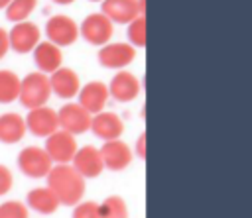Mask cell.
<instances>
[{
    "label": "cell",
    "mask_w": 252,
    "mask_h": 218,
    "mask_svg": "<svg viewBox=\"0 0 252 218\" xmlns=\"http://www.w3.org/2000/svg\"><path fill=\"white\" fill-rule=\"evenodd\" d=\"M100 12L110 18L112 24H128L138 16H144L140 12L138 0H102L100 2Z\"/></svg>",
    "instance_id": "obj_18"
},
{
    "label": "cell",
    "mask_w": 252,
    "mask_h": 218,
    "mask_svg": "<svg viewBox=\"0 0 252 218\" xmlns=\"http://www.w3.org/2000/svg\"><path fill=\"white\" fill-rule=\"evenodd\" d=\"M53 167V161L45 147L39 145H28L18 153V169L30 177V179H41L45 177Z\"/></svg>",
    "instance_id": "obj_3"
},
{
    "label": "cell",
    "mask_w": 252,
    "mask_h": 218,
    "mask_svg": "<svg viewBox=\"0 0 252 218\" xmlns=\"http://www.w3.org/2000/svg\"><path fill=\"white\" fill-rule=\"evenodd\" d=\"M126 37L134 47L146 45V16H138L126 24Z\"/></svg>",
    "instance_id": "obj_24"
},
{
    "label": "cell",
    "mask_w": 252,
    "mask_h": 218,
    "mask_svg": "<svg viewBox=\"0 0 252 218\" xmlns=\"http://www.w3.org/2000/svg\"><path fill=\"white\" fill-rule=\"evenodd\" d=\"M20 84L22 79L10 71V69H0V104H12L20 96Z\"/></svg>",
    "instance_id": "obj_21"
},
{
    "label": "cell",
    "mask_w": 252,
    "mask_h": 218,
    "mask_svg": "<svg viewBox=\"0 0 252 218\" xmlns=\"http://www.w3.org/2000/svg\"><path fill=\"white\" fill-rule=\"evenodd\" d=\"M49 84H51V92L63 100H69L73 96L79 94L81 90V79L79 75L69 69V67H59L57 71H53L49 75Z\"/></svg>",
    "instance_id": "obj_15"
},
{
    "label": "cell",
    "mask_w": 252,
    "mask_h": 218,
    "mask_svg": "<svg viewBox=\"0 0 252 218\" xmlns=\"http://www.w3.org/2000/svg\"><path fill=\"white\" fill-rule=\"evenodd\" d=\"M12 187H14V175H12V171L6 165L0 163V196L8 194L12 191Z\"/></svg>",
    "instance_id": "obj_27"
},
{
    "label": "cell",
    "mask_w": 252,
    "mask_h": 218,
    "mask_svg": "<svg viewBox=\"0 0 252 218\" xmlns=\"http://www.w3.org/2000/svg\"><path fill=\"white\" fill-rule=\"evenodd\" d=\"M51 94L53 92H51V84H49V75H45L41 71H33L22 79L18 100L22 102V106H26L30 110V108L47 104Z\"/></svg>",
    "instance_id": "obj_2"
},
{
    "label": "cell",
    "mask_w": 252,
    "mask_h": 218,
    "mask_svg": "<svg viewBox=\"0 0 252 218\" xmlns=\"http://www.w3.org/2000/svg\"><path fill=\"white\" fill-rule=\"evenodd\" d=\"M45 35L49 41H53L59 47H69L73 45L81 33H79V24L67 16V14H55L45 22Z\"/></svg>",
    "instance_id": "obj_5"
},
{
    "label": "cell",
    "mask_w": 252,
    "mask_h": 218,
    "mask_svg": "<svg viewBox=\"0 0 252 218\" xmlns=\"http://www.w3.org/2000/svg\"><path fill=\"white\" fill-rule=\"evenodd\" d=\"M57 116H59V128L73 136H79V134H85L87 130H91L93 114L87 112L79 102L63 104L57 110Z\"/></svg>",
    "instance_id": "obj_9"
},
{
    "label": "cell",
    "mask_w": 252,
    "mask_h": 218,
    "mask_svg": "<svg viewBox=\"0 0 252 218\" xmlns=\"http://www.w3.org/2000/svg\"><path fill=\"white\" fill-rule=\"evenodd\" d=\"M26 126H28V132L33 134L35 137H47L59 130V116L47 104L35 106V108H30L26 114Z\"/></svg>",
    "instance_id": "obj_8"
},
{
    "label": "cell",
    "mask_w": 252,
    "mask_h": 218,
    "mask_svg": "<svg viewBox=\"0 0 252 218\" xmlns=\"http://www.w3.org/2000/svg\"><path fill=\"white\" fill-rule=\"evenodd\" d=\"M28 134L26 118L18 112L0 114V141L2 143H20Z\"/></svg>",
    "instance_id": "obj_19"
},
{
    "label": "cell",
    "mask_w": 252,
    "mask_h": 218,
    "mask_svg": "<svg viewBox=\"0 0 252 218\" xmlns=\"http://www.w3.org/2000/svg\"><path fill=\"white\" fill-rule=\"evenodd\" d=\"M91 2H102V0H91Z\"/></svg>",
    "instance_id": "obj_32"
},
{
    "label": "cell",
    "mask_w": 252,
    "mask_h": 218,
    "mask_svg": "<svg viewBox=\"0 0 252 218\" xmlns=\"http://www.w3.org/2000/svg\"><path fill=\"white\" fill-rule=\"evenodd\" d=\"M108 92H110V96H112L116 102L126 104V102H132V100H136V98L140 96V92H142V82H140V79H138L134 73H130V71H126V69H120V71L112 77V81H110V84H108Z\"/></svg>",
    "instance_id": "obj_12"
},
{
    "label": "cell",
    "mask_w": 252,
    "mask_h": 218,
    "mask_svg": "<svg viewBox=\"0 0 252 218\" xmlns=\"http://www.w3.org/2000/svg\"><path fill=\"white\" fill-rule=\"evenodd\" d=\"M26 204L32 210H35V212H39L43 216L55 214L57 208L61 206L59 198L53 194V191L49 187H35V189H32L28 192V196H26Z\"/></svg>",
    "instance_id": "obj_20"
},
{
    "label": "cell",
    "mask_w": 252,
    "mask_h": 218,
    "mask_svg": "<svg viewBox=\"0 0 252 218\" xmlns=\"http://www.w3.org/2000/svg\"><path fill=\"white\" fill-rule=\"evenodd\" d=\"M100 155H102V163L104 169L108 171H124L126 167H130L132 159H134V151L130 149V145L126 141H122L120 137L116 139H108L102 143L100 147Z\"/></svg>",
    "instance_id": "obj_11"
},
{
    "label": "cell",
    "mask_w": 252,
    "mask_h": 218,
    "mask_svg": "<svg viewBox=\"0 0 252 218\" xmlns=\"http://www.w3.org/2000/svg\"><path fill=\"white\" fill-rule=\"evenodd\" d=\"M79 33L87 43L100 47L110 41V37L114 33V24L102 12H94V14H89L79 24Z\"/></svg>",
    "instance_id": "obj_4"
},
{
    "label": "cell",
    "mask_w": 252,
    "mask_h": 218,
    "mask_svg": "<svg viewBox=\"0 0 252 218\" xmlns=\"http://www.w3.org/2000/svg\"><path fill=\"white\" fill-rule=\"evenodd\" d=\"M77 149L79 145H77L75 136L61 128L45 137V151L49 153L53 163H71Z\"/></svg>",
    "instance_id": "obj_10"
},
{
    "label": "cell",
    "mask_w": 252,
    "mask_h": 218,
    "mask_svg": "<svg viewBox=\"0 0 252 218\" xmlns=\"http://www.w3.org/2000/svg\"><path fill=\"white\" fill-rule=\"evenodd\" d=\"M71 165L85 177V179H96L102 171H104V163H102V155H100V147L94 145H85L79 147Z\"/></svg>",
    "instance_id": "obj_14"
},
{
    "label": "cell",
    "mask_w": 252,
    "mask_h": 218,
    "mask_svg": "<svg viewBox=\"0 0 252 218\" xmlns=\"http://www.w3.org/2000/svg\"><path fill=\"white\" fill-rule=\"evenodd\" d=\"M134 153L140 157V159H146V134H140L138 136V141H136V149Z\"/></svg>",
    "instance_id": "obj_29"
},
{
    "label": "cell",
    "mask_w": 252,
    "mask_h": 218,
    "mask_svg": "<svg viewBox=\"0 0 252 218\" xmlns=\"http://www.w3.org/2000/svg\"><path fill=\"white\" fill-rule=\"evenodd\" d=\"M91 132L100 137L102 141H108V139H116L124 134V122L118 114L114 112H98V114H93V120H91Z\"/></svg>",
    "instance_id": "obj_17"
},
{
    "label": "cell",
    "mask_w": 252,
    "mask_h": 218,
    "mask_svg": "<svg viewBox=\"0 0 252 218\" xmlns=\"http://www.w3.org/2000/svg\"><path fill=\"white\" fill-rule=\"evenodd\" d=\"M51 2H55V4H63V6H67V4H73L75 0H51Z\"/></svg>",
    "instance_id": "obj_30"
},
{
    "label": "cell",
    "mask_w": 252,
    "mask_h": 218,
    "mask_svg": "<svg viewBox=\"0 0 252 218\" xmlns=\"http://www.w3.org/2000/svg\"><path fill=\"white\" fill-rule=\"evenodd\" d=\"M8 39H10V49L24 55V53H32L33 47L41 41V31L37 24L24 20L12 26V29L8 31Z\"/></svg>",
    "instance_id": "obj_7"
},
{
    "label": "cell",
    "mask_w": 252,
    "mask_h": 218,
    "mask_svg": "<svg viewBox=\"0 0 252 218\" xmlns=\"http://www.w3.org/2000/svg\"><path fill=\"white\" fill-rule=\"evenodd\" d=\"M35 8H37V0H12L6 6V18L14 24L24 22L33 14Z\"/></svg>",
    "instance_id": "obj_22"
},
{
    "label": "cell",
    "mask_w": 252,
    "mask_h": 218,
    "mask_svg": "<svg viewBox=\"0 0 252 218\" xmlns=\"http://www.w3.org/2000/svg\"><path fill=\"white\" fill-rule=\"evenodd\" d=\"M32 55H33V63H35L37 71H41L45 75H51L53 71H57L63 65V51H61V47L55 45L49 39L39 41L33 47Z\"/></svg>",
    "instance_id": "obj_16"
},
{
    "label": "cell",
    "mask_w": 252,
    "mask_h": 218,
    "mask_svg": "<svg viewBox=\"0 0 252 218\" xmlns=\"http://www.w3.org/2000/svg\"><path fill=\"white\" fill-rule=\"evenodd\" d=\"M47 187L59 198L63 206H75L85 196V177L71 163H55L45 175Z\"/></svg>",
    "instance_id": "obj_1"
},
{
    "label": "cell",
    "mask_w": 252,
    "mask_h": 218,
    "mask_svg": "<svg viewBox=\"0 0 252 218\" xmlns=\"http://www.w3.org/2000/svg\"><path fill=\"white\" fill-rule=\"evenodd\" d=\"M96 59L106 69H126L136 59V47L128 41H108L100 45Z\"/></svg>",
    "instance_id": "obj_6"
},
{
    "label": "cell",
    "mask_w": 252,
    "mask_h": 218,
    "mask_svg": "<svg viewBox=\"0 0 252 218\" xmlns=\"http://www.w3.org/2000/svg\"><path fill=\"white\" fill-rule=\"evenodd\" d=\"M8 51H10V39H8V31L0 26V61L8 55Z\"/></svg>",
    "instance_id": "obj_28"
},
{
    "label": "cell",
    "mask_w": 252,
    "mask_h": 218,
    "mask_svg": "<svg viewBox=\"0 0 252 218\" xmlns=\"http://www.w3.org/2000/svg\"><path fill=\"white\" fill-rule=\"evenodd\" d=\"M73 218H100V204L94 200H81L73 208Z\"/></svg>",
    "instance_id": "obj_26"
},
{
    "label": "cell",
    "mask_w": 252,
    "mask_h": 218,
    "mask_svg": "<svg viewBox=\"0 0 252 218\" xmlns=\"http://www.w3.org/2000/svg\"><path fill=\"white\" fill-rule=\"evenodd\" d=\"M12 0H0V10H6V6L10 4Z\"/></svg>",
    "instance_id": "obj_31"
},
{
    "label": "cell",
    "mask_w": 252,
    "mask_h": 218,
    "mask_svg": "<svg viewBox=\"0 0 252 218\" xmlns=\"http://www.w3.org/2000/svg\"><path fill=\"white\" fill-rule=\"evenodd\" d=\"M77 96H79V104L87 112L98 114L104 110L110 98V92H108V84H104L102 81H91L87 84H81V90Z\"/></svg>",
    "instance_id": "obj_13"
},
{
    "label": "cell",
    "mask_w": 252,
    "mask_h": 218,
    "mask_svg": "<svg viewBox=\"0 0 252 218\" xmlns=\"http://www.w3.org/2000/svg\"><path fill=\"white\" fill-rule=\"evenodd\" d=\"M0 218H30L28 204L22 200H6L0 204Z\"/></svg>",
    "instance_id": "obj_25"
},
{
    "label": "cell",
    "mask_w": 252,
    "mask_h": 218,
    "mask_svg": "<svg viewBox=\"0 0 252 218\" xmlns=\"http://www.w3.org/2000/svg\"><path fill=\"white\" fill-rule=\"evenodd\" d=\"M100 218H128V206L122 196L110 194L100 202Z\"/></svg>",
    "instance_id": "obj_23"
}]
</instances>
